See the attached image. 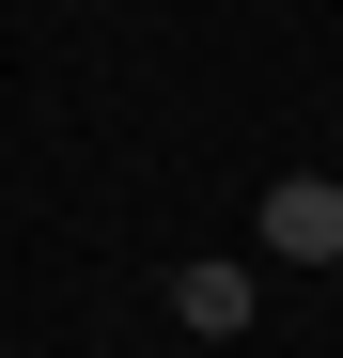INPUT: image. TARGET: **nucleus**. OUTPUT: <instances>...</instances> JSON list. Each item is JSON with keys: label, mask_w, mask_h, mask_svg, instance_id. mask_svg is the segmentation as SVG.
<instances>
[{"label": "nucleus", "mask_w": 343, "mask_h": 358, "mask_svg": "<svg viewBox=\"0 0 343 358\" xmlns=\"http://www.w3.org/2000/svg\"><path fill=\"white\" fill-rule=\"evenodd\" d=\"M172 327L234 343V327H250V265H218V250H203V265H172Z\"/></svg>", "instance_id": "2"}, {"label": "nucleus", "mask_w": 343, "mask_h": 358, "mask_svg": "<svg viewBox=\"0 0 343 358\" xmlns=\"http://www.w3.org/2000/svg\"><path fill=\"white\" fill-rule=\"evenodd\" d=\"M250 218H265V265H343V171H281Z\"/></svg>", "instance_id": "1"}]
</instances>
